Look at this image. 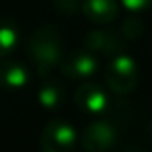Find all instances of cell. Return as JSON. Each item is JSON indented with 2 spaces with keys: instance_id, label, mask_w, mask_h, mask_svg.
Returning <instances> with one entry per match:
<instances>
[{
  "instance_id": "1",
  "label": "cell",
  "mask_w": 152,
  "mask_h": 152,
  "mask_svg": "<svg viewBox=\"0 0 152 152\" xmlns=\"http://www.w3.org/2000/svg\"><path fill=\"white\" fill-rule=\"evenodd\" d=\"M29 57L32 59L38 73L41 77H47L50 70L57 66L63 59V47H61V36L56 27L43 25L32 32L27 45Z\"/></svg>"
},
{
  "instance_id": "2",
  "label": "cell",
  "mask_w": 152,
  "mask_h": 152,
  "mask_svg": "<svg viewBox=\"0 0 152 152\" xmlns=\"http://www.w3.org/2000/svg\"><path fill=\"white\" fill-rule=\"evenodd\" d=\"M106 84L116 95H127L136 88L138 83V68L132 57L118 54L113 56L106 66Z\"/></svg>"
},
{
  "instance_id": "3",
  "label": "cell",
  "mask_w": 152,
  "mask_h": 152,
  "mask_svg": "<svg viewBox=\"0 0 152 152\" xmlns=\"http://www.w3.org/2000/svg\"><path fill=\"white\" fill-rule=\"evenodd\" d=\"M77 134L64 120H50L41 132V152H73Z\"/></svg>"
},
{
  "instance_id": "4",
  "label": "cell",
  "mask_w": 152,
  "mask_h": 152,
  "mask_svg": "<svg viewBox=\"0 0 152 152\" xmlns=\"http://www.w3.org/2000/svg\"><path fill=\"white\" fill-rule=\"evenodd\" d=\"M116 143V129L106 120L91 122L81 136V145L86 152H107Z\"/></svg>"
},
{
  "instance_id": "5",
  "label": "cell",
  "mask_w": 152,
  "mask_h": 152,
  "mask_svg": "<svg viewBox=\"0 0 152 152\" xmlns=\"http://www.w3.org/2000/svg\"><path fill=\"white\" fill-rule=\"evenodd\" d=\"M97 68H99V63L91 52H72L66 57H63L59 63L61 73L72 81L91 77L97 72Z\"/></svg>"
},
{
  "instance_id": "6",
  "label": "cell",
  "mask_w": 152,
  "mask_h": 152,
  "mask_svg": "<svg viewBox=\"0 0 152 152\" xmlns=\"http://www.w3.org/2000/svg\"><path fill=\"white\" fill-rule=\"evenodd\" d=\"M84 47L90 52L102 54V56H118L124 48L122 38L113 29H95L84 36Z\"/></svg>"
},
{
  "instance_id": "7",
  "label": "cell",
  "mask_w": 152,
  "mask_h": 152,
  "mask_svg": "<svg viewBox=\"0 0 152 152\" xmlns=\"http://www.w3.org/2000/svg\"><path fill=\"white\" fill-rule=\"evenodd\" d=\"M75 104L86 115L99 116L107 107V95L99 84H83L75 91Z\"/></svg>"
},
{
  "instance_id": "8",
  "label": "cell",
  "mask_w": 152,
  "mask_h": 152,
  "mask_svg": "<svg viewBox=\"0 0 152 152\" xmlns=\"http://www.w3.org/2000/svg\"><path fill=\"white\" fill-rule=\"evenodd\" d=\"M84 16L93 23H111L118 16V4L116 0H84L83 2Z\"/></svg>"
},
{
  "instance_id": "9",
  "label": "cell",
  "mask_w": 152,
  "mask_h": 152,
  "mask_svg": "<svg viewBox=\"0 0 152 152\" xmlns=\"http://www.w3.org/2000/svg\"><path fill=\"white\" fill-rule=\"evenodd\" d=\"M29 81L27 68L15 59L0 61V86L6 90H20Z\"/></svg>"
},
{
  "instance_id": "10",
  "label": "cell",
  "mask_w": 152,
  "mask_h": 152,
  "mask_svg": "<svg viewBox=\"0 0 152 152\" xmlns=\"http://www.w3.org/2000/svg\"><path fill=\"white\" fill-rule=\"evenodd\" d=\"M20 43V27L9 16L0 18V57L9 56Z\"/></svg>"
},
{
  "instance_id": "11",
  "label": "cell",
  "mask_w": 152,
  "mask_h": 152,
  "mask_svg": "<svg viewBox=\"0 0 152 152\" xmlns=\"http://www.w3.org/2000/svg\"><path fill=\"white\" fill-rule=\"evenodd\" d=\"M38 100L47 109H57L64 100V90L57 81H45L38 90Z\"/></svg>"
},
{
  "instance_id": "12",
  "label": "cell",
  "mask_w": 152,
  "mask_h": 152,
  "mask_svg": "<svg viewBox=\"0 0 152 152\" xmlns=\"http://www.w3.org/2000/svg\"><path fill=\"white\" fill-rule=\"evenodd\" d=\"M122 31H124V34H125L127 38L138 39V38L143 34L145 25H143L141 18H138V15H132V16H127V18H125V22H124V25H122Z\"/></svg>"
},
{
  "instance_id": "13",
  "label": "cell",
  "mask_w": 152,
  "mask_h": 152,
  "mask_svg": "<svg viewBox=\"0 0 152 152\" xmlns=\"http://www.w3.org/2000/svg\"><path fill=\"white\" fill-rule=\"evenodd\" d=\"M83 2H84V0H54L56 7L61 13L70 15V16L77 15L79 11H83Z\"/></svg>"
},
{
  "instance_id": "14",
  "label": "cell",
  "mask_w": 152,
  "mask_h": 152,
  "mask_svg": "<svg viewBox=\"0 0 152 152\" xmlns=\"http://www.w3.org/2000/svg\"><path fill=\"white\" fill-rule=\"evenodd\" d=\"M120 2L131 13H140V11H145L148 7H152V0H120Z\"/></svg>"
},
{
  "instance_id": "15",
  "label": "cell",
  "mask_w": 152,
  "mask_h": 152,
  "mask_svg": "<svg viewBox=\"0 0 152 152\" xmlns=\"http://www.w3.org/2000/svg\"><path fill=\"white\" fill-rule=\"evenodd\" d=\"M148 131H150V136H152V118H150V124H148Z\"/></svg>"
}]
</instances>
